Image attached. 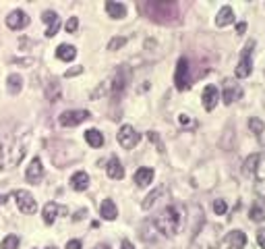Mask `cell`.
Instances as JSON below:
<instances>
[{"instance_id": "6da1fadb", "label": "cell", "mask_w": 265, "mask_h": 249, "mask_svg": "<svg viewBox=\"0 0 265 249\" xmlns=\"http://www.w3.org/2000/svg\"><path fill=\"white\" fill-rule=\"evenodd\" d=\"M145 15L162 25H170L178 21V4L170 2V0H153V2H145L143 4Z\"/></svg>"}, {"instance_id": "7a4b0ae2", "label": "cell", "mask_w": 265, "mask_h": 249, "mask_svg": "<svg viewBox=\"0 0 265 249\" xmlns=\"http://www.w3.org/2000/svg\"><path fill=\"white\" fill-rule=\"evenodd\" d=\"M156 226L166 237H174L180 230V226H183V212H180V208H176V206L164 208L160 216L156 218Z\"/></svg>"}, {"instance_id": "3957f363", "label": "cell", "mask_w": 265, "mask_h": 249, "mask_svg": "<svg viewBox=\"0 0 265 249\" xmlns=\"http://www.w3.org/2000/svg\"><path fill=\"white\" fill-rule=\"evenodd\" d=\"M253 48H255V40H249L241 52V60L236 64V71H234L239 79H247L251 73H253Z\"/></svg>"}, {"instance_id": "277c9868", "label": "cell", "mask_w": 265, "mask_h": 249, "mask_svg": "<svg viewBox=\"0 0 265 249\" xmlns=\"http://www.w3.org/2000/svg\"><path fill=\"white\" fill-rule=\"evenodd\" d=\"M189 60L183 56L178 58V64H176V73H174V83H176V90L178 92H185L191 88V77H189Z\"/></svg>"}, {"instance_id": "5b68a950", "label": "cell", "mask_w": 265, "mask_h": 249, "mask_svg": "<svg viewBox=\"0 0 265 249\" xmlns=\"http://www.w3.org/2000/svg\"><path fill=\"white\" fill-rule=\"evenodd\" d=\"M12 198L17 200V206H19V210L23 214H35L37 204H35V200H33V196H31L29 191L17 189V191H12Z\"/></svg>"}, {"instance_id": "8992f818", "label": "cell", "mask_w": 265, "mask_h": 249, "mask_svg": "<svg viewBox=\"0 0 265 249\" xmlns=\"http://www.w3.org/2000/svg\"><path fill=\"white\" fill-rule=\"evenodd\" d=\"M91 114L87 110H64V112L58 116V122L62 127H77L83 120H87Z\"/></svg>"}, {"instance_id": "52a82bcc", "label": "cell", "mask_w": 265, "mask_h": 249, "mask_svg": "<svg viewBox=\"0 0 265 249\" xmlns=\"http://www.w3.org/2000/svg\"><path fill=\"white\" fill-rule=\"evenodd\" d=\"M116 137H118V144H120L124 150H133V148L139 144V140H141V135H139V133L131 127V124H122Z\"/></svg>"}, {"instance_id": "ba28073f", "label": "cell", "mask_w": 265, "mask_h": 249, "mask_svg": "<svg viewBox=\"0 0 265 249\" xmlns=\"http://www.w3.org/2000/svg\"><path fill=\"white\" fill-rule=\"evenodd\" d=\"M27 25H29V17H27V12L21 10V8L12 10L10 15L6 17V27L12 30V32H21V30H25Z\"/></svg>"}, {"instance_id": "9c48e42d", "label": "cell", "mask_w": 265, "mask_h": 249, "mask_svg": "<svg viewBox=\"0 0 265 249\" xmlns=\"http://www.w3.org/2000/svg\"><path fill=\"white\" fill-rule=\"evenodd\" d=\"M241 96H243V90H241L239 83H234V81L226 79V81H224V96H222V100H224V104H228V106H230L232 102L241 100Z\"/></svg>"}, {"instance_id": "30bf717a", "label": "cell", "mask_w": 265, "mask_h": 249, "mask_svg": "<svg viewBox=\"0 0 265 249\" xmlns=\"http://www.w3.org/2000/svg\"><path fill=\"white\" fill-rule=\"evenodd\" d=\"M201 100H203V108L207 110V112H212V110L218 106V102H220V92H218V88L216 86H207L203 90Z\"/></svg>"}, {"instance_id": "8fae6325", "label": "cell", "mask_w": 265, "mask_h": 249, "mask_svg": "<svg viewBox=\"0 0 265 249\" xmlns=\"http://www.w3.org/2000/svg\"><path fill=\"white\" fill-rule=\"evenodd\" d=\"M255 178H257V183H255V189L261 198H265V154H259V162H257V168H255Z\"/></svg>"}, {"instance_id": "7c38bea8", "label": "cell", "mask_w": 265, "mask_h": 249, "mask_svg": "<svg viewBox=\"0 0 265 249\" xmlns=\"http://www.w3.org/2000/svg\"><path fill=\"white\" fill-rule=\"evenodd\" d=\"M27 181L29 183H33V185H37L39 181H41V176H44V166H41V160L39 158H33L31 160V164L27 166Z\"/></svg>"}, {"instance_id": "4fadbf2b", "label": "cell", "mask_w": 265, "mask_h": 249, "mask_svg": "<svg viewBox=\"0 0 265 249\" xmlns=\"http://www.w3.org/2000/svg\"><path fill=\"white\" fill-rule=\"evenodd\" d=\"M41 19H44L46 23H48V30H46V38H54L58 34V30H60V19H58V15L54 10H44V15H41Z\"/></svg>"}, {"instance_id": "5bb4252c", "label": "cell", "mask_w": 265, "mask_h": 249, "mask_svg": "<svg viewBox=\"0 0 265 249\" xmlns=\"http://www.w3.org/2000/svg\"><path fill=\"white\" fill-rule=\"evenodd\" d=\"M247 245V234L243 230H232L226 237V247L228 249H245Z\"/></svg>"}, {"instance_id": "9a60e30c", "label": "cell", "mask_w": 265, "mask_h": 249, "mask_svg": "<svg viewBox=\"0 0 265 249\" xmlns=\"http://www.w3.org/2000/svg\"><path fill=\"white\" fill-rule=\"evenodd\" d=\"M106 172L110 178H114V181H120V178L124 176V168H122V164L116 156H112L108 160V166H106Z\"/></svg>"}, {"instance_id": "2e32d148", "label": "cell", "mask_w": 265, "mask_h": 249, "mask_svg": "<svg viewBox=\"0 0 265 249\" xmlns=\"http://www.w3.org/2000/svg\"><path fill=\"white\" fill-rule=\"evenodd\" d=\"M234 21V10H232V6H222L220 10H218V15H216V25L218 27H226V25H230Z\"/></svg>"}, {"instance_id": "e0dca14e", "label": "cell", "mask_w": 265, "mask_h": 249, "mask_svg": "<svg viewBox=\"0 0 265 249\" xmlns=\"http://www.w3.org/2000/svg\"><path fill=\"white\" fill-rule=\"evenodd\" d=\"M106 12L112 19H124V17H127V6H124L122 2H112V0H108V2H106Z\"/></svg>"}, {"instance_id": "ac0fdd59", "label": "cell", "mask_w": 265, "mask_h": 249, "mask_svg": "<svg viewBox=\"0 0 265 249\" xmlns=\"http://www.w3.org/2000/svg\"><path fill=\"white\" fill-rule=\"evenodd\" d=\"M100 214H102L104 220H116L118 208H116V204H114L112 200H104L102 206H100Z\"/></svg>"}, {"instance_id": "d6986e66", "label": "cell", "mask_w": 265, "mask_h": 249, "mask_svg": "<svg viewBox=\"0 0 265 249\" xmlns=\"http://www.w3.org/2000/svg\"><path fill=\"white\" fill-rule=\"evenodd\" d=\"M71 187H73L75 191H85V189L89 187V174L83 172V170L75 172V174L71 176Z\"/></svg>"}, {"instance_id": "ffe728a7", "label": "cell", "mask_w": 265, "mask_h": 249, "mask_svg": "<svg viewBox=\"0 0 265 249\" xmlns=\"http://www.w3.org/2000/svg\"><path fill=\"white\" fill-rule=\"evenodd\" d=\"M151 181H153V168H147V166H143V168H139L135 172V183H137V187H147Z\"/></svg>"}, {"instance_id": "44dd1931", "label": "cell", "mask_w": 265, "mask_h": 249, "mask_svg": "<svg viewBox=\"0 0 265 249\" xmlns=\"http://www.w3.org/2000/svg\"><path fill=\"white\" fill-rule=\"evenodd\" d=\"M56 56H58L60 60H64V62H71V60L77 58V48L71 46V44H60V46L56 48Z\"/></svg>"}, {"instance_id": "7402d4cb", "label": "cell", "mask_w": 265, "mask_h": 249, "mask_svg": "<svg viewBox=\"0 0 265 249\" xmlns=\"http://www.w3.org/2000/svg\"><path fill=\"white\" fill-rule=\"evenodd\" d=\"M6 90H8V94L17 96V94L23 90V77H21L19 73L8 75V79H6Z\"/></svg>"}, {"instance_id": "603a6c76", "label": "cell", "mask_w": 265, "mask_h": 249, "mask_svg": "<svg viewBox=\"0 0 265 249\" xmlns=\"http://www.w3.org/2000/svg\"><path fill=\"white\" fill-rule=\"evenodd\" d=\"M58 204H54V202H48L46 206H44V222L46 224H54V220H56V216H58Z\"/></svg>"}, {"instance_id": "cb8c5ba5", "label": "cell", "mask_w": 265, "mask_h": 249, "mask_svg": "<svg viewBox=\"0 0 265 249\" xmlns=\"http://www.w3.org/2000/svg\"><path fill=\"white\" fill-rule=\"evenodd\" d=\"M85 142H87L91 148H102V146H104V135L97 131V129H87V131H85Z\"/></svg>"}, {"instance_id": "d4e9b609", "label": "cell", "mask_w": 265, "mask_h": 249, "mask_svg": "<svg viewBox=\"0 0 265 249\" xmlns=\"http://www.w3.org/2000/svg\"><path fill=\"white\" fill-rule=\"evenodd\" d=\"M124 88H127V73H118L116 75V79H114V83H112V94L114 96H120L122 92H124Z\"/></svg>"}, {"instance_id": "484cf974", "label": "cell", "mask_w": 265, "mask_h": 249, "mask_svg": "<svg viewBox=\"0 0 265 249\" xmlns=\"http://www.w3.org/2000/svg\"><path fill=\"white\" fill-rule=\"evenodd\" d=\"M48 100L50 102H58L60 100V83L58 81H50L48 83Z\"/></svg>"}, {"instance_id": "4316f807", "label": "cell", "mask_w": 265, "mask_h": 249, "mask_svg": "<svg viewBox=\"0 0 265 249\" xmlns=\"http://www.w3.org/2000/svg\"><path fill=\"white\" fill-rule=\"evenodd\" d=\"M257 162H259V154H253L245 160V166H243V172L245 174H253L255 168H257Z\"/></svg>"}, {"instance_id": "83f0119b", "label": "cell", "mask_w": 265, "mask_h": 249, "mask_svg": "<svg viewBox=\"0 0 265 249\" xmlns=\"http://www.w3.org/2000/svg\"><path fill=\"white\" fill-rule=\"evenodd\" d=\"M249 129L253 131L255 135H261V133L265 131V122H263L261 118H257V116H251V118H249Z\"/></svg>"}, {"instance_id": "f1b7e54d", "label": "cell", "mask_w": 265, "mask_h": 249, "mask_svg": "<svg viewBox=\"0 0 265 249\" xmlns=\"http://www.w3.org/2000/svg\"><path fill=\"white\" fill-rule=\"evenodd\" d=\"M160 196H162V187H158L156 191H151L149 196H147V198L143 200V204H141V206H143V210H149V208H151L153 204L158 202V198H160Z\"/></svg>"}, {"instance_id": "f546056e", "label": "cell", "mask_w": 265, "mask_h": 249, "mask_svg": "<svg viewBox=\"0 0 265 249\" xmlns=\"http://www.w3.org/2000/svg\"><path fill=\"white\" fill-rule=\"evenodd\" d=\"M251 220L253 222H261V220H265V208H261L259 204H255L253 208H251Z\"/></svg>"}, {"instance_id": "4dcf8cb0", "label": "cell", "mask_w": 265, "mask_h": 249, "mask_svg": "<svg viewBox=\"0 0 265 249\" xmlns=\"http://www.w3.org/2000/svg\"><path fill=\"white\" fill-rule=\"evenodd\" d=\"M0 247H2V249H19V237H17V234H8V237L2 239Z\"/></svg>"}, {"instance_id": "1f68e13d", "label": "cell", "mask_w": 265, "mask_h": 249, "mask_svg": "<svg viewBox=\"0 0 265 249\" xmlns=\"http://www.w3.org/2000/svg\"><path fill=\"white\" fill-rule=\"evenodd\" d=\"M124 44H127V38H112L110 40V44H108V50H118V48H122Z\"/></svg>"}, {"instance_id": "d6a6232c", "label": "cell", "mask_w": 265, "mask_h": 249, "mask_svg": "<svg viewBox=\"0 0 265 249\" xmlns=\"http://www.w3.org/2000/svg\"><path fill=\"white\" fill-rule=\"evenodd\" d=\"M226 210H228V206H226L224 200H216V202H214V212H216L218 216H224Z\"/></svg>"}, {"instance_id": "836d02e7", "label": "cell", "mask_w": 265, "mask_h": 249, "mask_svg": "<svg viewBox=\"0 0 265 249\" xmlns=\"http://www.w3.org/2000/svg\"><path fill=\"white\" fill-rule=\"evenodd\" d=\"M77 27H79V19H77V17H71V19L66 21L64 30H66L68 34H75V32H77Z\"/></svg>"}, {"instance_id": "e575fe53", "label": "cell", "mask_w": 265, "mask_h": 249, "mask_svg": "<svg viewBox=\"0 0 265 249\" xmlns=\"http://www.w3.org/2000/svg\"><path fill=\"white\" fill-rule=\"evenodd\" d=\"M178 122H180V127H191V124H193L189 114H178Z\"/></svg>"}, {"instance_id": "d590c367", "label": "cell", "mask_w": 265, "mask_h": 249, "mask_svg": "<svg viewBox=\"0 0 265 249\" xmlns=\"http://www.w3.org/2000/svg\"><path fill=\"white\" fill-rule=\"evenodd\" d=\"M257 243L261 249H265V228H259L257 230Z\"/></svg>"}, {"instance_id": "8d00e7d4", "label": "cell", "mask_w": 265, "mask_h": 249, "mask_svg": "<svg viewBox=\"0 0 265 249\" xmlns=\"http://www.w3.org/2000/svg\"><path fill=\"white\" fill-rule=\"evenodd\" d=\"M83 73V66H75V68H68L64 73V77H75V75H81Z\"/></svg>"}, {"instance_id": "74e56055", "label": "cell", "mask_w": 265, "mask_h": 249, "mask_svg": "<svg viewBox=\"0 0 265 249\" xmlns=\"http://www.w3.org/2000/svg\"><path fill=\"white\" fill-rule=\"evenodd\" d=\"M66 249H81V241H77V239L68 241V243H66Z\"/></svg>"}, {"instance_id": "f35d334b", "label": "cell", "mask_w": 265, "mask_h": 249, "mask_svg": "<svg viewBox=\"0 0 265 249\" xmlns=\"http://www.w3.org/2000/svg\"><path fill=\"white\" fill-rule=\"evenodd\" d=\"M15 62H19V64H33V58H15Z\"/></svg>"}, {"instance_id": "ab89813d", "label": "cell", "mask_w": 265, "mask_h": 249, "mask_svg": "<svg viewBox=\"0 0 265 249\" xmlns=\"http://www.w3.org/2000/svg\"><path fill=\"white\" fill-rule=\"evenodd\" d=\"M122 249H135V245H133L129 239H124V241H122Z\"/></svg>"}, {"instance_id": "60d3db41", "label": "cell", "mask_w": 265, "mask_h": 249, "mask_svg": "<svg viewBox=\"0 0 265 249\" xmlns=\"http://www.w3.org/2000/svg\"><path fill=\"white\" fill-rule=\"evenodd\" d=\"M236 32H239V34H245V32H247V23H239V25H236Z\"/></svg>"}, {"instance_id": "b9f144b4", "label": "cell", "mask_w": 265, "mask_h": 249, "mask_svg": "<svg viewBox=\"0 0 265 249\" xmlns=\"http://www.w3.org/2000/svg\"><path fill=\"white\" fill-rule=\"evenodd\" d=\"M85 214H87L85 210H81V212H77V216H75V220H81V218H83V216H85Z\"/></svg>"}, {"instance_id": "7bdbcfd3", "label": "cell", "mask_w": 265, "mask_h": 249, "mask_svg": "<svg viewBox=\"0 0 265 249\" xmlns=\"http://www.w3.org/2000/svg\"><path fill=\"white\" fill-rule=\"evenodd\" d=\"M48 249H56V247H48Z\"/></svg>"}]
</instances>
